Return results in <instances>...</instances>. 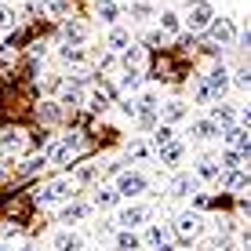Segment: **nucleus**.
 Returning <instances> with one entry per match:
<instances>
[{
    "mask_svg": "<svg viewBox=\"0 0 251 251\" xmlns=\"http://www.w3.org/2000/svg\"><path fill=\"white\" fill-rule=\"evenodd\" d=\"M73 197H76V182H73V178H51V182H44V186L37 189L33 201H37L40 207H51V204L73 201Z\"/></svg>",
    "mask_w": 251,
    "mask_h": 251,
    "instance_id": "f257e3e1",
    "label": "nucleus"
},
{
    "mask_svg": "<svg viewBox=\"0 0 251 251\" xmlns=\"http://www.w3.org/2000/svg\"><path fill=\"white\" fill-rule=\"evenodd\" d=\"M84 146V138L80 131H73V135H66V138H58V142H51L48 150H44V160H48V168H62V164L73 157L76 150Z\"/></svg>",
    "mask_w": 251,
    "mask_h": 251,
    "instance_id": "f03ea898",
    "label": "nucleus"
},
{
    "mask_svg": "<svg viewBox=\"0 0 251 251\" xmlns=\"http://www.w3.org/2000/svg\"><path fill=\"white\" fill-rule=\"evenodd\" d=\"M171 229H175V237H182V240H197L204 233V219H201V211H178Z\"/></svg>",
    "mask_w": 251,
    "mask_h": 251,
    "instance_id": "7ed1b4c3",
    "label": "nucleus"
},
{
    "mask_svg": "<svg viewBox=\"0 0 251 251\" xmlns=\"http://www.w3.org/2000/svg\"><path fill=\"white\" fill-rule=\"evenodd\" d=\"M146 186H150V178H146L142 171H120L113 189H117V197H127V201H131V197L146 193Z\"/></svg>",
    "mask_w": 251,
    "mask_h": 251,
    "instance_id": "20e7f679",
    "label": "nucleus"
},
{
    "mask_svg": "<svg viewBox=\"0 0 251 251\" xmlns=\"http://www.w3.org/2000/svg\"><path fill=\"white\" fill-rule=\"evenodd\" d=\"M117 95H120V91L113 88V84L102 80V84H95V88H91V95H88V102H84V106L95 109V113H106V109L117 102Z\"/></svg>",
    "mask_w": 251,
    "mask_h": 251,
    "instance_id": "39448f33",
    "label": "nucleus"
},
{
    "mask_svg": "<svg viewBox=\"0 0 251 251\" xmlns=\"http://www.w3.org/2000/svg\"><path fill=\"white\" fill-rule=\"evenodd\" d=\"M150 204H127V207H120V215H117V226L120 229H138L142 222H150Z\"/></svg>",
    "mask_w": 251,
    "mask_h": 251,
    "instance_id": "423d86ee",
    "label": "nucleus"
},
{
    "mask_svg": "<svg viewBox=\"0 0 251 251\" xmlns=\"http://www.w3.org/2000/svg\"><path fill=\"white\" fill-rule=\"evenodd\" d=\"M201 193V178L193 175V171H178L175 178H171V197L175 201H186V197H197Z\"/></svg>",
    "mask_w": 251,
    "mask_h": 251,
    "instance_id": "0eeeda50",
    "label": "nucleus"
},
{
    "mask_svg": "<svg viewBox=\"0 0 251 251\" xmlns=\"http://www.w3.org/2000/svg\"><path fill=\"white\" fill-rule=\"evenodd\" d=\"M58 106H66V109L84 106V76H73V80L62 84V91H58Z\"/></svg>",
    "mask_w": 251,
    "mask_h": 251,
    "instance_id": "6e6552de",
    "label": "nucleus"
},
{
    "mask_svg": "<svg viewBox=\"0 0 251 251\" xmlns=\"http://www.w3.org/2000/svg\"><path fill=\"white\" fill-rule=\"evenodd\" d=\"M211 22H215V7L207 4V0H193V7H189V29L201 33V29H207Z\"/></svg>",
    "mask_w": 251,
    "mask_h": 251,
    "instance_id": "1a4fd4ad",
    "label": "nucleus"
},
{
    "mask_svg": "<svg viewBox=\"0 0 251 251\" xmlns=\"http://www.w3.org/2000/svg\"><path fill=\"white\" fill-rule=\"evenodd\" d=\"M62 44L84 48L88 44V25H84L80 19H62Z\"/></svg>",
    "mask_w": 251,
    "mask_h": 251,
    "instance_id": "9d476101",
    "label": "nucleus"
},
{
    "mask_svg": "<svg viewBox=\"0 0 251 251\" xmlns=\"http://www.w3.org/2000/svg\"><path fill=\"white\" fill-rule=\"evenodd\" d=\"M207 29L215 33V40H219L222 48H233V44H237V37H240V33H237V22H233V19H215Z\"/></svg>",
    "mask_w": 251,
    "mask_h": 251,
    "instance_id": "9b49d317",
    "label": "nucleus"
},
{
    "mask_svg": "<svg viewBox=\"0 0 251 251\" xmlns=\"http://www.w3.org/2000/svg\"><path fill=\"white\" fill-rule=\"evenodd\" d=\"M157 153H160V164H164L168 171H178V164L186 160V142H182V138H175V142H168V146L157 150Z\"/></svg>",
    "mask_w": 251,
    "mask_h": 251,
    "instance_id": "f8f14e48",
    "label": "nucleus"
},
{
    "mask_svg": "<svg viewBox=\"0 0 251 251\" xmlns=\"http://www.w3.org/2000/svg\"><path fill=\"white\" fill-rule=\"evenodd\" d=\"M211 120H215V124H219V131H226V127L240 124V109L233 106V102H219V106L211 109Z\"/></svg>",
    "mask_w": 251,
    "mask_h": 251,
    "instance_id": "ddd939ff",
    "label": "nucleus"
},
{
    "mask_svg": "<svg viewBox=\"0 0 251 251\" xmlns=\"http://www.w3.org/2000/svg\"><path fill=\"white\" fill-rule=\"evenodd\" d=\"M51 248H55V251H84L88 244H84V237L76 229H58L55 240H51Z\"/></svg>",
    "mask_w": 251,
    "mask_h": 251,
    "instance_id": "4468645a",
    "label": "nucleus"
},
{
    "mask_svg": "<svg viewBox=\"0 0 251 251\" xmlns=\"http://www.w3.org/2000/svg\"><path fill=\"white\" fill-rule=\"evenodd\" d=\"M0 153H7V157H19V153H25V131H19V127L4 131V135H0Z\"/></svg>",
    "mask_w": 251,
    "mask_h": 251,
    "instance_id": "2eb2a0df",
    "label": "nucleus"
},
{
    "mask_svg": "<svg viewBox=\"0 0 251 251\" xmlns=\"http://www.w3.org/2000/svg\"><path fill=\"white\" fill-rule=\"evenodd\" d=\"M189 135H193L197 142H215L222 131H219V124H215L211 117H201V120H193V124H189Z\"/></svg>",
    "mask_w": 251,
    "mask_h": 251,
    "instance_id": "dca6fc26",
    "label": "nucleus"
},
{
    "mask_svg": "<svg viewBox=\"0 0 251 251\" xmlns=\"http://www.w3.org/2000/svg\"><path fill=\"white\" fill-rule=\"evenodd\" d=\"M204 84H207V91H211V99H219V95L229 88V69L226 66H211V73L204 76Z\"/></svg>",
    "mask_w": 251,
    "mask_h": 251,
    "instance_id": "f3484780",
    "label": "nucleus"
},
{
    "mask_svg": "<svg viewBox=\"0 0 251 251\" xmlns=\"http://www.w3.org/2000/svg\"><path fill=\"white\" fill-rule=\"evenodd\" d=\"M222 138H226V142H229L237 153H248V142H251V138H248V127H244V124L226 127V131H222Z\"/></svg>",
    "mask_w": 251,
    "mask_h": 251,
    "instance_id": "a211bd4d",
    "label": "nucleus"
},
{
    "mask_svg": "<svg viewBox=\"0 0 251 251\" xmlns=\"http://www.w3.org/2000/svg\"><path fill=\"white\" fill-rule=\"evenodd\" d=\"M157 19H160V33H164V37H178V33H182V15H178V11L168 7V11H160Z\"/></svg>",
    "mask_w": 251,
    "mask_h": 251,
    "instance_id": "6ab92c4d",
    "label": "nucleus"
},
{
    "mask_svg": "<svg viewBox=\"0 0 251 251\" xmlns=\"http://www.w3.org/2000/svg\"><path fill=\"white\" fill-rule=\"evenodd\" d=\"M106 48H109V51H127V48H131V33H127L124 25H109Z\"/></svg>",
    "mask_w": 251,
    "mask_h": 251,
    "instance_id": "aec40b11",
    "label": "nucleus"
},
{
    "mask_svg": "<svg viewBox=\"0 0 251 251\" xmlns=\"http://www.w3.org/2000/svg\"><path fill=\"white\" fill-rule=\"evenodd\" d=\"M120 58H124V66L131 69V73H142V66H146V48L131 44L127 51H120Z\"/></svg>",
    "mask_w": 251,
    "mask_h": 251,
    "instance_id": "412c9836",
    "label": "nucleus"
},
{
    "mask_svg": "<svg viewBox=\"0 0 251 251\" xmlns=\"http://www.w3.org/2000/svg\"><path fill=\"white\" fill-rule=\"evenodd\" d=\"M201 182H219V175H222V168H219V160H211V157H204L201 164H197V171H193Z\"/></svg>",
    "mask_w": 251,
    "mask_h": 251,
    "instance_id": "4be33fe9",
    "label": "nucleus"
},
{
    "mask_svg": "<svg viewBox=\"0 0 251 251\" xmlns=\"http://www.w3.org/2000/svg\"><path fill=\"white\" fill-rule=\"evenodd\" d=\"M91 215V204H69L62 207V215H58V222H66V226H73V222H84Z\"/></svg>",
    "mask_w": 251,
    "mask_h": 251,
    "instance_id": "5701e85b",
    "label": "nucleus"
},
{
    "mask_svg": "<svg viewBox=\"0 0 251 251\" xmlns=\"http://www.w3.org/2000/svg\"><path fill=\"white\" fill-rule=\"evenodd\" d=\"M33 7L44 11V15H51V19H66V11H69L66 0H33Z\"/></svg>",
    "mask_w": 251,
    "mask_h": 251,
    "instance_id": "b1692460",
    "label": "nucleus"
},
{
    "mask_svg": "<svg viewBox=\"0 0 251 251\" xmlns=\"http://www.w3.org/2000/svg\"><path fill=\"white\" fill-rule=\"evenodd\" d=\"M117 201H120V197H117V189H113V186H102V189H95V197H91V207L106 211V207H113Z\"/></svg>",
    "mask_w": 251,
    "mask_h": 251,
    "instance_id": "393cba45",
    "label": "nucleus"
},
{
    "mask_svg": "<svg viewBox=\"0 0 251 251\" xmlns=\"http://www.w3.org/2000/svg\"><path fill=\"white\" fill-rule=\"evenodd\" d=\"M168 142H175V127H171V124L153 127V135H150V150H164Z\"/></svg>",
    "mask_w": 251,
    "mask_h": 251,
    "instance_id": "a878e982",
    "label": "nucleus"
},
{
    "mask_svg": "<svg viewBox=\"0 0 251 251\" xmlns=\"http://www.w3.org/2000/svg\"><path fill=\"white\" fill-rule=\"evenodd\" d=\"M58 55H62V62H66V66H88V51H84V48L62 44V48H58Z\"/></svg>",
    "mask_w": 251,
    "mask_h": 251,
    "instance_id": "bb28decb",
    "label": "nucleus"
},
{
    "mask_svg": "<svg viewBox=\"0 0 251 251\" xmlns=\"http://www.w3.org/2000/svg\"><path fill=\"white\" fill-rule=\"evenodd\" d=\"M117 251H142V237L135 229H120L117 233Z\"/></svg>",
    "mask_w": 251,
    "mask_h": 251,
    "instance_id": "cd10ccee",
    "label": "nucleus"
},
{
    "mask_svg": "<svg viewBox=\"0 0 251 251\" xmlns=\"http://www.w3.org/2000/svg\"><path fill=\"white\" fill-rule=\"evenodd\" d=\"M186 113H189V109H186V102H182V99L164 102V124H175V120H182Z\"/></svg>",
    "mask_w": 251,
    "mask_h": 251,
    "instance_id": "c85d7f7f",
    "label": "nucleus"
},
{
    "mask_svg": "<svg viewBox=\"0 0 251 251\" xmlns=\"http://www.w3.org/2000/svg\"><path fill=\"white\" fill-rule=\"evenodd\" d=\"M222 186H229L233 189V193H240V189H248V175H244V168H240V171H222Z\"/></svg>",
    "mask_w": 251,
    "mask_h": 251,
    "instance_id": "c756f323",
    "label": "nucleus"
},
{
    "mask_svg": "<svg viewBox=\"0 0 251 251\" xmlns=\"http://www.w3.org/2000/svg\"><path fill=\"white\" fill-rule=\"evenodd\" d=\"M99 19L106 22V25H117V19H120L117 0H99Z\"/></svg>",
    "mask_w": 251,
    "mask_h": 251,
    "instance_id": "7c9ffc66",
    "label": "nucleus"
},
{
    "mask_svg": "<svg viewBox=\"0 0 251 251\" xmlns=\"http://www.w3.org/2000/svg\"><path fill=\"white\" fill-rule=\"evenodd\" d=\"M150 142H146V138H135V142H127V157H131V160H138V164H142V160H150Z\"/></svg>",
    "mask_w": 251,
    "mask_h": 251,
    "instance_id": "2f4dec72",
    "label": "nucleus"
},
{
    "mask_svg": "<svg viewBox=\"0 0 251 251\" xmlns=\"http://www.w3.org/2000/svg\"><path fill=\"white\" fill-rule=\"evenodd\" d=\"M244 157H248V153L226 150V153H222V164H219V168H222V171H240V168H244Z\"/></svg>",
    "mask_w": 251,
    "mask_h": 251,
    "instance_id": "473e14b6",
    "label": "nucleus"
},
{
    "mask_svg": "<svg viewBox=\"0 0 251 251\" xmlns=\"http://www.w3.org/2000/svg\"><path fill=\"white\" fill-rule=\"evenodd\" d=\"M168 237H171V229H168V226H150V229H146V244L168 248Z\"/></svg>",
    "mask_w": 251,
    "mask_h": 251,
    "instance_id": "72a5a7b5",
    "label": "nucleus"
},
{
    "mask_svg": "<svg viewBox=\"0 0 251 251\" xmlns=\"http://www.w3.org/2000/svg\"><path fill=\"white\" fill-rule=\"evenodd\" d=\"M189 91H193V102H197V106H207V102H215V99H211V91H207V84H204V76H197Z\"/></svg>",
    "mask_w": 251,
    "mask_h": 251,
    "instance_id": "f704fd0d",
    "label": "nucleus"
},
{
    "mask_svg": "<svg viewBox=\"0 0 251 251\" xmlns=\"http://www.w3.org/2000/svg\"><path fill=\"white\" fill-rule=\"evenodd\" d=\"M15 22H19V15H15V7H11V4H0V33L15 29Z\"/></svg>",
    "mask_w": 251,
    "mask_h": 251,
    "instance_id": "c9c22d12",
    "label": "nucleus"
},
{
    "mask_svg": "<svg viewBox=\"0 0 251 251\" xmlns=\"http://www.w3.org/2000/svg\"><path fill=\"white\" fill-rule=\"evenodd\" d=\"M44 168H48V160H44V153H40V157H29V160L22 164L19 175H37V171H44Z\"/></svg>",
    "mask_w": 251,
    "mask_h": 251,
    "instance_id": "e433bc0d",
    "label": "nucleus"
},
{
    "mask_svg": "<svg viewBox=\"0 0 251 251\" xmlns=\"http://www.w3.org/2000/svg\"><path fill=\"white\" fill-rule=\"evenodd\" d=\"M99 178V164H84V168H76L73 182H95Z\"/></svg>",
    "mask_w": 251,
    "mask_h": 251,
    "instance_id": "4c0bfd02",
    "label": "nucleus"
},
{
    "mask_svg": "<svg viewBox=\"0 0 251 251\" xmlns=\"http://www.w3.org/2000/svg\"><path fill=\"white\" fill-rule=\"evenodd\" d=\"M131 15H135L138 22H150V19H153V7L142 4V0H135V4H131Z\"/></svg>",
    "mask_w": 251,
    "mask_h": 251,
    "instance_id": "58836bf2",
    "label": "nucleus"
},
{
    "mask_svg": "<svg viewBox=\"0 0 251 251\" xmlns=\"http://www.w3.org/2000/svg\"><path fill=\"white\" fill-rule=\"evenodd\" d=\"M138 84H142V73H131V69H127V73H124V80H120V88H117V91H135Z\"/></svg>",
    "mask_w": 251,
    "mask_h": 251,
    "instance_id": "ea45409f",
    "label": "nucleus"
},
{
    "mask_svg": "<svg viewBox=\"0 0 251 251\" xmlns=\"http://www.w3.org/2000/svg\"><path fill=\"white\" fill-rule=\"evenodd\" d=\"M58 102H44V106H40V120H48V124H55V120H58Z\"/></svg>",
    "mask_w": 251,
    "mask_h": 251,
    "instance_id": "a19ab883",
    "label": "nucleus"
},
{
    "mask_svg": "<svg viewBox=\"0 0 251 251\" xmlns=\"http://www.w3.org/2000/svg\"><path fill=\"white\" fill-rule=\"evenodd\" d=\"M229 76H233V80H229V84H233V88H240V91H244V88H248V69H244V66H240V69H237V73H229Z\"/></svg>",
    "mask_w": 251,
    "mask_h": 251,
    "instance_id": "79ce46f5",
    "label": "nucleus"
},
{
    "mask_svg": "<svg viewBox=\"0 0 251 251\" xmlns=\"http://www.w3.org/2000/svg\"><path fill=\"white\" fill-rule=\"evenodd\" d=\"M95 233H99V237H109V233H113V222H106V219L95 222Z\"/></svg>",
    "mask_w": 251,
    "mask_h": 251,
    "instance_id": "37998d69",
    "label": "nucleus"
},
{
    "mask_svg": "<svg viewBox=\"0 0 251 251\" xmlns=\"http://www.w3.org/2000/svg\"><path fill=\"white\" fill-rule=\"evenodd\" d=\"M120 109H124V117H135V99H124V102H120Z\"/></svg>",
    "mask_w": 251,
    "mask_h": 251,
    "instance_id": "c03bdc74",
    "label": "nucleus"
},
{
    "mask_svg": "<svg viewBox=\"0 0 251 251\" xmlns=\"http://www.w3.org/2000/svg\"><path fill=\"white\" fill-rule=\"evenodd\" d=\"M19 251H37V248H33V244H22V248H19Z\"/></svg>",
    "mask_w": 251,
    "mask_h": 251,
    "instance_id": "a18cd8bd",
    "label": "nucleus"
},
{
    "mask_svg": "<svg viewBox=\"0 0 251 251\" xmlns=\"http://www.w3.org/2000/svg\"><path fill=\"white\" fill-rule=\"evenodd\" d=\"M84 251H99V248H84Z\"/></svg>",
    "mask_w": 251,
    "mask_h": 251,
    "instance_id": "49530a36",
    "label": "nucleus"
},
{
    "mask_svg": "<svg viewBox=\"0 0 251 251\" xmlns=\"http://www.w3.org/2000/svg\"><path fill=\"white\" fill-rule=\"evenodd\" d=\"M142 4H146V0H142Z\"/></svg>",
    "mask_w": 251,
    "mask_h": 251,
    "instance_id": "de8ad7c7",
    "label": "nucleus"
}]
</instances>
